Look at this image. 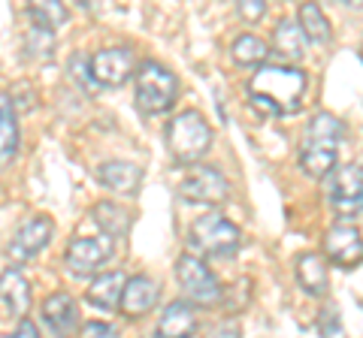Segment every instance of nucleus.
<instances>
[{
	"mask_svg": "<svg viewBox=\"0 0 363 338\" xmlns=\"http://www.w3.org/2000/svg\"><path fill=\"white\" fill-rule=\"evenodd\" d=\"M79 338H118V332H116V326L94 320V323H85V326H82Z\"/></svg>",
	"mask_w": 363,
	"mask_h": 338,
	"instance_id": "obj_28",
	"label": "nucleus"
},
{
	"mask_svg": "<svg viewBox=\"0 0 363 338\" xmlns=\"http://www.w3.org/2000/svg\"><path fill=\"white\" fill-rule=\"evenodd\" d=\"M179 197L200 206H218L230 197V182L212 166H191L185 178L179 182Z\"/></svg>",
	"mask_w": 363,
	"mask_h": 338,
	"instance_id": "obj_7",
	"label": "nucleus"
},
{
	"mask_svg": "<svg viewBox=\"0 0 363 338\" xmlns=\"http://www.w3.org/2000/svg\"><path fill=\"white\" fill-rule=\"evenodd\" d=\"M324 254L327 260L342 266V269H354L363 263V235L357 227L351 223H336L327 230L324 235Z\"/></svg>",
	"mask_w": 363,
	"mask_h": 338,
	"instance_id": "obj_10",
	"label": "nucleus"
},
{
	"mask_svg": "<svg viewBox=\"0 0 363 338\" xmlns=\"http://www.w3.org/2000/svg\"><path fill=\"white\" fill-rule=\"evenodd\" d=\"M360 54H363V46H360Z\"/></svg>",
	"mask_w": 363,
	"mask_h": 338,
	"instance_id": "obj_32",
	"label": "nucleus"
},
{
	"mask_svg": "<svg viewBox=\"0 0 363 338\" xmlns=\"http://www.w3.org/2000/svg\"><path fill=\"white\" fill-rule=\"evenodd\" d=\"M112 254V239H94V235H76L64 254V263L70 269V275L85 278L94 275L100 266L109 260Z\"/></svg>",
	"mask_w": 363,
	"mask_h": 338,
	"instance_id": "obj_9",
	"label": "nucleus"
},
{
	"mask_svg": "<svg viewBox=\"0 0 363 338\" xmlns=\"http://www.w3.org/2000/svg\"><path fill=\"white\" fill-rule=\"evenodd\" d=\"M197 330V314L191 308V302H169L164 308L161 320H157V338H191Z\"/></svg>",
	"mask_w": 363,
	"mask_h": 338,
	"instance_id": "obj_15",
	"label": "nucleus"
},
{
	"mask_svg": "<svg viewBox=\"0 0 363 338\" xmlns=\"http://www.w3.org/2000/svg\"><path fill=\"white\" fill-rule=\"evenodd\" d=\"M306 73L288 64H269L260 66L248 82V94L257 109H264L267 115H294L303 109L306 97Z\"/></svg>",
	"mask_w": 363,
	"mask_h": 338,
	"instance_id": "obj_1",
	"label": "nucleus"
},
{
	"mask_svg": "<svg viewBox=\"0 0 363 338\" xmlns=\"http://www.w3.org/2000/svg\"><path fill=\"white\" fill-rule=\"evenodd\" d=\"M327 197H330V206L339 215L363 211V169L354 163L333 169L330 182H327Z\"/></svg>",
	"mask_w": 363,
	"mask_h": 338,
	"instance_id": "obj_8",
	"label": "nucleus"
},
{
	"mask_svg": "<svg viewBox=\"0 0 363 338\" xmlns=\"http://www.w3.org/2000/svg\"><path fill=\"white\" fill-rule=\"evenodd\" d=\"M91 218L97 221V227L106 233V239H118V235H128L130 233V223H133V211L118 206L116 199H104L97 202Z\"/></svg>",
	"mask_w": 363,
	"mask_h": 338,
	"instance_id": "obj_19",
	"label": "nucleus"
},
{
	"mask_svg": "<svg viewBox=\"0 0 363 338\" xmlns=\"http://www.w3.org/2000/svg\"><path fill=\"white\" fill-rule=\"evenodd\" d=\"M52 239V221L45 215H37L21 223V230L16 233V239L9 242V257H16V260H30V257H37L45 245Z\"/></svg>",
	"mask_w": 363,
	"mask_h": 338,
	"instance_id": "obj_13",
	"label": "nucleus"
},
{
	"mask_svg": "<svg viewBox=\"0 0 363 338\" xmlns=\"http://www.w3.org/2000/svg\"><path fill=\"white\" fill-rule=\"evenodd\" d=\"M91 78L104 88H118L130 78L133 73V52L130 49H100L94 52V58L88 61Z\"/></svg>",
	"mask_w": 363,
	"mask_h": 338,
	"instance_id": "obj_11",
	"label": "nucleus"
},
{
	"mask_svg": "<svg viewBox=\"0 0 363 338\" xmlns=\"http://www.w3.org/2000/svg\"><path fill=\"white\" fill-rule=\"evenodd\" d=\"M272 46H276L281 58L297 61L306 54V33L300 25H294V21H281V25L272 30Z\"/></svg>",
	"mask_w": 363,
	"mask_h": 338,
	"instance_id": "obj_22",
	"label": "nucleus"
},
{
	"mask_svg": "<svg viewBox=\"0 0 363 338\" xmlns=\"http://www.w3.org/2000/svg\"><path fill=\"white\" fill-rule=\"evenodd\" d=\"M206 338H240V323H236L233 317H224V320L209 326Z\"/></svg>",
	"mask_w": 363,
	"mask_h": 338,
	"instance_id": "obj_27",
	"label": "nucleus"
},
{
	"mask_svg": "<svg viewBox=\"0 0 363 338\" xmlns=\"http://www.w3.org/2000/svg\"><path fill=\"white\" fill-rule=\"evenodd\" d=\"M236 9H240V16L245 21H257V18H264L267 4L264 0H242V4H236Z\"/></svg>",
	"mask_w": 363,
	"mask_h": 338,
	"instance_id": "obj_29",
	"label": "nucleus"
},
{
	"mask_svg": "<svg viewBox=\"0 0 363 338\" xmlns=\"http://www.w3.org/2000/svg\"><path fill=\"white\" fill-rule=\"evenodd\" d=\"M157 296H161L157 281L149 278V275H136V278L128 281V287H124V293H121V308L118 311L130 320H140L157 305Z\"/></svg>",
	"mask_w": 363,
	"mask_h": 338,
	"instance_id": "obj_12",
	"label": "nucleus"
},
{
	"mask_svg": "<svg viewBox=\"0 0 363 338\" xmlns=\"http://www.w3.org/2000/svg\"><path fill=\"white\" fill-rule=\"evenodd\" d=\"M136 106L149 115H157V112L173 109L176 97H179V78L161 66L157 61H145L140 70H136Z\"/></svg>",
	"mask_w": 363,
	"mask_h": 338,
	"instance_id": "obj_4",
	"label": "nucleus"
},
{
	"mask_svg": "<svg viewBox=\"0 0 363 338\" xmlns=\"http://www.w3.org/2000/svg\"><path fill=\"white\" fill-rule=\"evenodd\" d=\"M52 49H55V30L37 18L25 33V52L30 58L45 61V58H52Z\"/></svg>",
	"mask_w": 363,
	"mask_h": 338,
	"instance_id": "obj_25",
	"label": "nucleus"
},
{
	"mask_svg": "<svg viewBox=\"0 0 363 338\" xmlns=\"http://www.w3.org/2000/svg\"><path fill=\"white\" fill-rule=\"evenodd\" d=\"M124 287H128V278H124V272H104L97 275L94 281H91L88 287V302L104 311H116L121 308V293Z\"/></svg>",
	"mask_w": 363,
	"mask_h": 338,
	"instance_id": "obj_18",
	"label": "nucleus"
},
{
	"mask_svg": "<svg viewBox=\"0 0 363 338\" xmlns=\"http://www.w3.org/2000/svg\"><path fill=\"white\" fill-rule=\"evenodd\" d=\"M297 18H300V28L306 33V40H312V42H327L330 40V21H327L324 9L318 4H303Z\"/></svg>",
	"mask_w": 363,
	"mask_h": 338,
	"instance_id": "obj_23",
	"label": "nucleus"
},
{
	"mask_svg": "<svg viewBox=\"0 0 363 338\" xmlns=\"http://www.w3.org/2000/svg\"><path fill=\"white\" fill-rule=\"evenodd\" d=\"M230 54H233V61L236 64H242V66H255V64H264L267 61V42L255 37V33H242V37H236L233 40V46H230Z\"/></svg>",
	"mask_w": 363,
	"mask_h": 338,
	"instance_id": "obj_24",
	"label": "nucleus"
},
{
	"mask_svg": "<svg viewBox=\"0 0 363 338\" xmlns=\"http://www.w3.org/2000/svg\"><path fill=\"white\" fill-rule=\"evenodd\" d=\"M342 133H345L342 121L336 115H327V112H318V115L306 124V136L300 142V166L306 175L321 178V175L333 173Z\"/></svg>",
	"mask_w": 363,
	"mask_h": 338,
	"instance_id": "obj_2",
	"label": "nucleus"
},
{
	"mask_svg": "<svg viewBox=\"0 0 363 338\" xmlns=\"http://www.w3.org/2000/svg\"><path fill=\"white\" fill-rule=\"evenodd\" d=\"M321 335L324 338H345V332H342V323H339V317H336V311H330V314H321Z\"/></svg>",
	"mask_w": 363,
	"mask_h": 338,
	"instance_id": "obj_30",
	"label": "nucleus"
},
{
	"mask_svg": "<svg viewBox=\"0 0 363 338\" xmlns=\"http://www.w3.org/2000/svg\"><path fill=\"white\" fill-rule=\"evenodd\" d=\"M18 148V124L9 97H0V166H6Z\"/></svg>",
	"mask_w": 363,
	"mask_h": 338,
	"instance_id": "obj_21",
	"label": "nucleus"
},
{
	"mask_svg": "<svg viewBox=\"0 0 363 338\" xmlns=\"http://www.w3.org/2000/svg\"><path fill=\"white\" fill-rule=\"evenodd\" d=\"M0 338H40V330H37V326H33V323L25 317V320L18 323V330H16V332H9V335H0Z\"/></svg>",
	"mask_w": 363,
	"mask_h": 338,
	"instance_id": "obj_31",
	"label": "nucleus"
},
{
	"mask_svg": "<svg viewBox=\"0 0 363 338\" xmlns=\"http://www.w3.org/2000/svg\"><path fill=\"white\" fill-rule=\"evenodd\" d=\"M188 242L206 257H230L240 251V227L224 215H203L191 223Z\"/></svg>",
	"mask_w": 363,
	"mask_h": 338,
	"instance_id": "obj_5",
	"label": "nucleus"
},
{
	"mask_svg": "<svg viewBox=\"0 0 363 338\" xmlns=\"http://www.w3.org/2000/svg\"><path fill=\"white\" fill-rule=\"evenodd\" d=\"M297 281L309 296H324L330 287V272H327V260L321 254H303L297 260Z\"/></svg>",
	"mask_w": 363,
	"mask_h": 338,
	"instance_id": "obj_20",
	"label": "nucleus"
},
{
	"mask_svg": "<svg viewBox=\"0 0 363 338\" xmlns=\"http://www.w3.org/2000/svg\"><path fill=\"white\" fill-rule=\"evenodd\" d=\"M0 302H4L13 317H21V320H25V314L30 311V284L18 269L0 272Z\"/></svg>",
	"mask_w": 363,
	"mask_h": 338,
	"instance_id": "obj_16",
	"label": "nucleus"
},
{
	"mask_svg": "<svg viewBox=\"0 0 363 338\" xmlns=\"http://www.w3.org/2000/svg\"><path fill=\"white\" fill-rule=\"evenodd\" d=\"M43 320L58 338H70L79 326V308L70 293H52L43 302Z\"/></svg>",
	"mask_w": 363,
	"mask_h": 338,
	"instance_id": "obj_14",
	"label": "nucleus"
},
{
	"mask_svg": "<svg viewBox=\"0 0 363 338\" xmlns=\"http://www.w3.org/2000/svg\"><path fill=\"white\" fill-rule=\"evenodd\" d=\"M176 281L182 293L197 302V305H218V302L224 299V290L218 284V278H215V272L200 260V257H179L176 260Z\"/></svg>",
	"mask_w": 363,
	"mask_h": 338,
	"instance_id": "obj_6",
	"label": "nucleus"
},
{
	"mask_svg": "<svg viewBox=\"0 0 363 338\" xmlns=\"http://www.w3.org/2000/svg\"><path fill=\"white\" fill-rule=\"evenodd\" d=\"M97 178L112 194H133L143 182V169L128 161H106L97 166Z\"/></svg>",
	"mask_w": 363,
	"mask_h": 338,
	"instance_id": "obj_17",
	"label": "nucleus"
},
{
	"mask_svg": "<svg viewBox=\"0 0 363 338\" xmlns=\"http://www.w3.org/2000/svg\"><path fill=\"white\" fill-rule=\"evenodd\" d=\"M30 16L40 18L43 25H49L55 30V28H61V21H67V9L61 4H55V0H43V4L30 6Z\"/></svg>",
	"mask_w": 363,
	"mask_h": 338,
	"instance_id": "obj_26",
	"label": "nucleus"
},
{
	"mask_svg": "<svg viewBox=\"0 0 363 338\" xmlns=\"http://www.w3.org/2000/svg\"><path fill=\"white\" fill-rule=\"evenodd\" d=\"M212 145V127L197 109H185L167 124V148L182 163H194Z\"/></svg>",
	"mask_w": 363,
	"mask_h": 338,
	"instance_id": "obj_3",
	"label": "nucleus"
}]
</instances>
